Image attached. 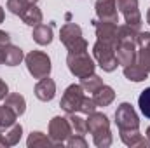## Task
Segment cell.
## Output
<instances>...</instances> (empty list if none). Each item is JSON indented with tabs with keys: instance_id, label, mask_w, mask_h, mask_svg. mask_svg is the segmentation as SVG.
I'll return each mask as SVG.
<instances>
[{
	"instance_id": "cell-9",
	"label": "cell",
	"mask_w": 150,
	"mask_h": 148,
	"mask_svg": "<svg viewBox=\"0 0 150 148\" xmlns=\"http://www.w3.org/2000/svg\"><path fill=\"white\" fill-rule=\"evenodd\" d=\"M94 25V30H96V37L100 42H105L108 45H117V23L112 21H101V19H94L93 21Z\"/></svg>"
},
{
	"instance_id": "cell-15",
	"label": "cell",
	"mask_w": 150,
	"mask_h": 148,
	"mask_svg": "<svg viewBox=\"0 0 150 148\" xmlns=\"http://www.w3.org/2000/svg\"><path fill=\"white\" fill-rule=\"evenodd\" d=\"M87 132L94 134V132H100V131H105V129H110V120L105 113H98V111H93L87 115Z\"/></svg>"
},
{
	"instance_id": "cell-34",
	"label": "cell",
	"mask_w": 150,
	"mask_h": 148,
	"mask_svg": "<svg viewBox=\"0 0 150 148\" xmlns=\"http://www.w3.org/2000/svg\"><path fill=\"white\" fill-rule=\"evenodd\" d=\"M23 4H26V5H33V4H37L38 0H21Z\"/></svg>"
},
{
	"instance_id": "cell-23",
	"label": "cell",
	"mask_w": 150,
	"mask_h": 148,
	"mask_svg": "<svg viewBox=\"0 0 150 148\" xmlns=\"http://www.w3.org/2000/svg\"><path fill=\"white\" fill-rule=\"evenodd\" d=\"M68 122H70V127H72V134H79V136H84L87 132V124L82 117L75 115V113H68Z\"/></svg>"
},
{
	"instance_id": "cell-3",
	"label": "cell",
	"mask_w": 150,
	"mask_h": 148,
	"mask_svg": "<svg viewBox=\"0 0 150 148\" xmlns=\"http://www.w3.org/2000/svg\"><path fill=\"white\" fill-rule=\"evenodd\" d=\"M67 65H68V70L79 77V78H84L87 75L94 73V61L93 58L86 52H68V58H67Z\"/></svg>"
},
{
	"instance_id": "cell-5",
	"label": "cell",
	"mask_w": 150,
	"mask_h": 148,
	"mask_svg": "<svg viewBox=\"0 0 150 148\" xmlns=\"http://www.w3.org/2000/svg\"><path fill=\"white\" fill-rule=\"evenodd\" d=\"M86 94H84V89L80 84H72L67 87L63 98H61V110H65L67 113H75V111H80V105L84 101Z\"/></svg>"
},
{
	"instance_id": "cell-20",
	"label": "cell",
	"mask_w": 150,
	"mask_h": 148,
	"mask_svg": "<svg viewBox=\"0 0 150 148\" xmlns=\"http://www.w3.org/2000/svg\"><path fill=\"white\" fill-rule=\"evenodd\" d=\"M124 77L127 80H131V82H143V80H147L149 72L143 70L138 63H133V65L124 66Z\"/></svg>"
},
{
	"instance_id": "cell-21",
	"label": "cell",
	"mask_w": 150,
	"mask_h": 148,
	"mask_svg": "<svg viewBox=\"0 0 150 148\" xmlns=\"http://www.w3.org/2000/svg\"><path fill=\"white\" fill-rule=\"evenodd\" d=\"M4 51H5V65L7 66H18L25 59L23 51L19 47H16V45H11L9 44V45L4 47Z\"/></svg>"
},
{
	"instance_id": "cell-6",
	"label": "cell",
	"mask_w": 150,
	"mask_h": 148,
	"mask_svg": "<svg viewBox=\"0 0 150 148\" xmlns=\"http://www.w3.org/2000/svg\"><path fill=\"white\" fill-rule=\"evenodd\" d=\"M115 124L119 127V131L122 129H138L140 127V118L136 115V111L133 108V105L129 103H120L115 110Z\"/></svg>"
},
{
	"instance_id": "cell-1",
	"label": "cell",
	"mask_w": 150,
	"mask_h": 148,
	"mask_svg": "<svg viewBox=\"0 0 150 148\" xmlns=\"http://www.w3.org/2000/svg\"><path fill=\"white\" fill-rule=\"evenodd\" d=\"M59 38L63 45L68 49V52H86L87 51V40L82 37V30L75 23H67L61 26Z\"/></svg>"
},
{
	"instance_id": "cell-4",
	"label": "cell",
	"mask_w": 150,
	"mask_h": 148,
	"mask_svg": "<svg viewBox=\"0 0 150 148\" xmlns=\"http://www.w3.org/2000/svg\"><path fill=\"white\" fill-rule=\"evenodd\" d=\"M93 54H94V59L98 61V65L103 68V72H113V70H117L119 61H117L115 47L113 45H108V44L98 40L94 44V47H93Z\"/></svg>"
},
{
	"instance_id": "cell-33",
	"label": "cell",
	"mask_w": 150,
	"mask_h": 148,
	"mask_svg": "<svg viewBox=\"0 0 150 148\" xmlns=\"http://www.w3.org/2000/svg\"><path fill=\"white\" fill-rule=\"evenodd\" d=\"M5 63V51H4V47H0V65H4Z\"/></svg>"
},
{
	"instance_id": "cell-35",
	"label": "cell",
	"mask_w": 150,
	"mask_h": 148,
	"mask_svg": "<svg viewBox=\"0 0 150 148\" xmlns=\"http://www.w3.org/2000/svg\"><path fill=\"white\" fill-rule=\"evenodd\" d=\"M4 18H5V14H4V9L0 7V25L4 23Z\"/></svg>"
},
{
	"instance_id": "cell-14",
	"label": "cell",
	"mask_w": 150,
	"mask_h": 148,
	"mask_svg": "<svg viewBox=\"0 0 150 148\" xmlns=\"http://www.w3.org/2000/svg\"><path fill=\"white\" fill-rule=\"evenodd\" d=\"M35 96L40 101H51L56 96V82L49 77L40 78L35 85Z\"/></svg>"
},
{
	"instance_id": "cell-27",
	"label": "cell",
	"mask_w": 150,
	"mask_h": 148,
	"mask_svg": "<svg viewBox=\"0 0 150 148\" xmlns=\"http://www.w3.org/2000/svg\"><path fill=\"white\" fill-rule=\"evenodd\" d=\"M138 106H140L142 113L150 120V87H147L145 91H142V94L138 98Z\"/></svg>"
},
{
	"instance_id": "cell-16",
	"label": "cell",
	"mask_w": 150,
	"mask_h": 148,
	"mask_svg": "<svg viewBox=\"0 0 150 148\" xmlns=\"http://www.w3.org/2000/svg\"><path fill=\"white\" fill-rule=\"evenodd\" d=\"M19 18L23 19V23H25V25H28V26H37V25L42 23L44 14H42V11L38 9L37 5L33 4V5H28V7L19 14Z\"/></svg>"
},
{
	"instance_id": "cell-31",
	"label": "cell",
	"mask_w": 150,
	"mask_h": 148,
	"mask_svg": "<svg viewBox=\"0 0 150 148\" xmlns=\"http://www.w3.org/2000/svg\"><path fill=\"white\" fill-rule=\"evenodd\" d=\"M11 44V35L7 33V32H2L0 30V47H5V45H9Z\"/></svg>"
},
{
	"instance_id": "cell-19",
	"label": "cell",
	"mask_w": 150,
	"mask_h": 148,
	"mask_svg": "<svg viewBox=\"0 0 150 148\" xmlns=\"http://www.w3.org/2000/svg\"><path fill=\"white\" fill-rule=\"evenodd\" d=\"M5 106H9L18 117H21L25 113V110H26V101H25V98L19 92H11L5 98Z\"/></svg>"
},
{
	"instance_id": "cell-13",
	"label": "cell",
	"mask_w": 150,
	"mask_h": 148,
	"mask_svg": "<svg viewBox=\"0 0 150 148\" xmlns=\"http://www.w3.org/2000/svg\"><path fill=\"white\" fill-rule=\"evenodd\" d=\"M119 134H120L122 143L127 145V147H131V148H143V147L147 148V147H150V141L140 134L138 129H122V131H119Z\"/></svg>"
},
{
	"instance_id": "cell-28",
	"label": "cell",
	"mask_w": 150,
	"mask_h": 148,
	"mask_svg": "<svg viewBox=\"0 0 150 148\" xmlns=\"http://www.w3.org/2000/svg\"><path fill=\"white\" fill-rule=\"evenodd\" d=\"M26 7H28V5L23 4L21 0H7V9H9L12 14H16V16H19Z\"/></svg>"
},
{
	"instance_id": "cell-29",
	"label": "cell",
	"mask_w": 150,
	"mask_h": 148,
	"mask_svg": "<svg viewBox=\"0 0 150 148\" xmlns=\"http://www.w3.org/2000/svg\"><path fill=\"white\" fill-rule=\"evenodd\" d=\"M67 145H68L70 148H86V147H87V141L84 140V136L72 134V136L67 140Z\"/></svg>"
},
{
	"instance_id": "cell-36",
	"label": "cell",
	"mask_w": 150,
	"mask_h": 148,
	"mask_svg": "<svg viewBox=\"0 0 150 148\" xmlns=\"http://www.w3.org/2000/svg\"><path fill=\"white\" fill-rule=\"evenodd\" d=\"M147 23L150 25V9H149V12H147Z\"/></svg>"
},
{
	"instance_id": "cell-12",
	"label": "cell",
	"mask_w": 150,
	"mask_h": 148,
	"mask_svg": "<svg viewBox=\"0 0 150 148\" xmlns=\"http://www.w3.org/2000/svg\"><path fill=\"white\" fill-rule=\"evenodd\" d=\"M21 134H23V125L18 124V122L12 124V125L7 127V129H2V131H0V148L18 145L19 140H21Z\"/></svg>"
},
{
	"instance_id": "cell-10",
	"label": "cell",
	"mask_w": 150,
	"mask_h": 148,
	"mask_svg": "<svg viewBox=\"0 0 150 148\" xmlns=\"http://www.w3.org/2000/svg\"><path fill=\"white\" fill-rule=\"evenodd\" d=\"M96 16L101 21H112L119 23V9H117V0H96Z\"/></svg>"
},
{
	"instance_id": "cell-30",
	"label": "cell",
	"mask_w": 150,
	"mask_h": 148,
	"mask_svg": "<svg viewBox=\"0 0 150 148\" xmlns=\"http://www.w3.org/2000/svg\"><path fill=\"white\" fill-rule=\"evenodd\" d=\"M96 103H94V99L93 98H84V101H82V105H80V111L82 113H86V115H89V113H93V111H96Z\"/></svg>"
},
{
	"instance_id": "cell-32",
	"label": "cell",
	"mask_w": 150,
	"mask_h": 148,
	"mask_svg": "<svg viewBox=\"0 0 150 148\" xmlns=\"http://www.w3.org/2000/svg\"><path fill=\"white\" fill-rule=\"evenodd\" d=\"M7 94H9V87H7V84L0 78V101H2V99H5V98H7Z\"/></svg>"
},
{
	"instance_id": "cell-8",
	"label": "cell",
	"mask_w": 150,
	"mask_h": 148,
	"mask_svg": "<svg viewBox=\"0 0 150 148\" xmlns=\"http://www.w3.org/2000/svg\"><path fill=\"white\" fill-rule=\"evenodd\" d=\"M117 7L122 12L126 25H129L131 28L138 30L142 28V14L138 9V0H117Z\"/></svg>"
},
{
	"instance_id": "cell-7",
	"label": "cell",
	"mask_w": 150,
	"mask_h": 148,
	"mask_svg": "<svg viewBox=\"0 0 150 148\" xmlns=\"http://www.w3.org/2000/svg\"><path fill=\"white\" fill-rule=\"evenodd\" d=\"M70 136H72V127H70L68 118H65V117H54L49 122V138L52 140L54 147L63 145Z\"/></svg>"
},
{
	"instance_id": "cell-24",
	"label": "cell",
	"mask_w": 150,
	"mask_h": 148,
	"mask_svg": "<svg viewBox=\"0 0 150 148\" xmlns=\"http://www.w3.org/2000/svg\"><path fill=\"white\" fill-rule=\"evenodd\" d=\"M80 85H82V89L86 92H96L103 85V80L98 75L91 73V75H87V77H84V78H80Z\"/></svg>"
},
{
	"instance_id": "cell-25",
	"label": "cell",
	"mask_w": 150,
	"mask_h": 148,
	"mask_svg": "<svg viewBox=\"0 0 150 148\" xmlns=\"http://www.w3.org/2000/svg\"><path fill=\"white\" fill-rule=\"evenodd\" d=\"M16 118H18V115L11 110L9 106H5V105L0 106V131L11 127L12 124H16Z\"/></svg>"
},
{
	"instance_id": "cell-11",
	"label": "cell",
	"mask_w": 150,
	"mask_h": 148,
	"mask_svg": "<svg viewBox=\"0 0 150 148\" xmlns=\"http://www.w3.org/2000/svg\"><path fill=\"white\" fill-rule=\"evenodd\" d=\"M136 44H129V42H117L115 45V56L119 65L127 66L136 63Z\"/></svg>"
},
{
	"instance_id": "cell-26",
	"label": "cell",
	"mask_w": 150,
	"mask_h": 148,
	"mask_svg": "<svg viewBox=\"0 0 150 148\" xmlns=\"http://www.w3.org/2000/svg\"><path fill=\"white\" fill-rule=\"evenodd\" d=\"M93 140H94V145L98 148H107V147L112 145V132H110V129L94 132L93 134Z\"/></svg>"
},
{
	"instance_id": "cell-2",
	"label": "cell",
	"mask_w": 150,
	"mask_h": 148,
	"mask_svg": "<svg viewBox=\"0 0 150 148\" xmlns=\"http://www.w3.org/2000/svg\"><path fill=\"white\" fill-rule=\"evenodd\" d=\"M25 63L33 78H44L51 73V58L42 51H32L25 56Z\"/></svg>"
},
{
	"instance_id": "cell-18",
	"label": "cell",
	"mask_w": 150,
	"mask_h": 148,
	"mask_svg": "<svg viewBox=\"0 0 150 148\" xmlns=\"http://www.w3.org/2000/svg\"><path fill=\"white\" fill-rule=\"evenodd\" d=\"M33 40L38 45H49L52 42V26L51 25H37L33 26V33H32Z\"/></svg>"
},
{
	"instance_id": "cell-22",
	"label": "cell",
	"mask_w": 150,
	"mask_h": 148,
	"mask_svg": "<svg viewBox=\"0 0 150 148\" xmlns=\"http://www.w3.org/2000/svg\"><path fill=\"white\" fill-rule=\"evenodd\" d=\"M26 145L28 148H38V147H54V143H52V140L49 138V136H45L44 132H32L30 136H28V140H26Z\"/></svg>"
},
{
	"instance_id": "cell-17",
	"label": "cell",
	"mask_w": 150,
	"mask_h": 148,
	"mask_svg": "<svg viewBox=\"0 0 150 148\" xmlns=\"http://www.w3.org/2000/svg\"><path fill=\"white\" fill-rule=\"evenodd\" d=\"M93 99L96 103V106H108L115 99V91H113L110 85H101L96 92H93Z\"/></svg>"
},
{
	"instance_id": "cell-37",
	"label": "cell",
	"mask_w": 150,
	"mask_h": 148,
	"mask_svg": "<svg viewBox=\"0 0 150 148\" xmlns=\"http://www.w3.org/2000/svg\"><path fill=\"white\" fill-rule=\"evenodd\" d=\"M147 140H149V141H150V127H149V129H147Z\"/></svg>"
}]
</instances>
